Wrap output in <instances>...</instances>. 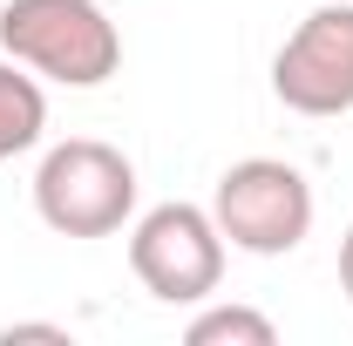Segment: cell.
Instances as JSON below:
<instances>
[{"label":"cell","mask_w":353,"mask_h":346,"mask_svg":"<svg viewBox=\"0 0 353 346\" xmlns=\"http://www.w3.org/2000/svg\"><path fill=\"white\" fill-rule=\"evenodd\" d=\"M14 340H54V346H68V326H0V346H14Z\"/></svg>","instance_id":"obj_8"},{"label":"cell","mask_w":353,"mask_h":346,"mask_svg":"<svg viewBox=\"0 0 353 346\" xmlns=\"http://www.w3.org/2000/svg\"><path fill=\"white\" fill-rule=\"evenodd\" d=\"M0 48L61 88H102L123 68V34L102 0H7Z\"/></svg>","instance_id":"obj_1"},{"label":"cell","mask_w":353,"mask_h":346,"mask_svg":"<svg viewBox=\"0 0 353 346\" xmlns=\"http://www.w3.org/2000/svg\"><path fill=\"white\" fill-rule=\"evenodd\" d=\"M183 340L190 346H272L279 340V326L252 312V305H204L190 326H183Z\"/></svg>","instance_id":"obj_7"},{"label":"cell","mask_w":353,"mask_h":346,"mask_svg":"<svg viewBox=\"0 0 353 346\" xmlns=\"http://www.w3.org/2000/svg\"><path fill=\"white\" fill-rule=\"evenodd\" d=\"M130 272L157 305H204L224 285V231L204 204H157L130 231Z\"/></svg>","instance_id":"obj_4"},{"label":"cell","mask_w":353,"mask_h":346,"mask_svg":"<svg viewBox=\"0 0 353 346\" xmlns=\"http://www.w3.org/2000/svg\"><path fill=\"white\" fill-rule=\"evenodd\" d=\"M272 95L292 116H347L353 109V0H326L272 54Z\"/></svg>","instance_id":"obj_5"},{"label":"cell","mask_w":353,"mask_h":346,"mask_svg":"<svg viewBox=\"0 0 353 346\" xmlns=\"http://www.w3.org/2000/svg\"><path fill=\"white\" fill-rule=\"evenodd\" d=\"M211 217H218L224 245L252 252V258H285L299 252L312 231V183L299 163L279 156H245L218 176L211 190Z\"/></svg>","instance_id":"obj_3"},{"label":"cell","mask_w":353,"mask_h":346,"mask_svg":"<svg viewBox=\"0 0 353 346\" xmlns=\"http://www.w3.org/2000/svg\"><path fill=\"white\" fill-rule=\"evenodd\" d=\"M41 130H48V88L7 54L0 61V163L21 156V150H34Z\"/></svg>","instance_id":"obj_6"},{"label":"cell","mask_w":353,"mask_h":346,"mask_svg":"<svg viewBox=\"0 0 353 346\" xmlns=\"http://www.w3.org/2000/svg\"><path fill=\"white\" fill-rule=\"evenodd\" d=\"M340 292L353 299V224H347V238H340Z\"/></svg>","instance_id":"obj_9"},{"label":"cell","mask_w":353,"mask_h":346,"mask_svg":"<svg viewBox=\"0 0 353 346\" xmlns=\"http://www.w3.org/2000/svg\"><path fill=\"white\" fill-rule=\"evenodd\" d=\"M34 211L54 238H109L136 211V163L102 136H68L34 170Z\"/></svg>","instance_id":"obj_2"}]
</instances>
